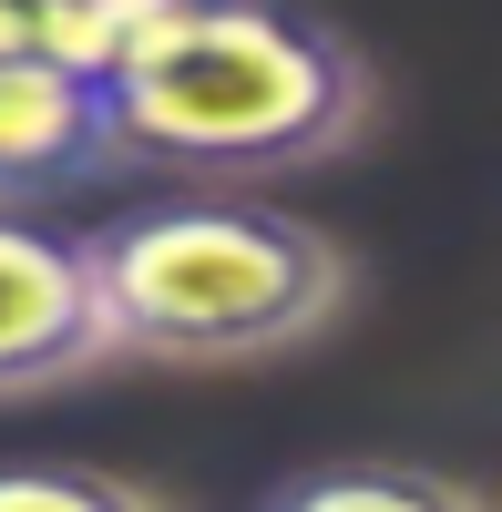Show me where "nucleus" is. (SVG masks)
<instances>
[{"label":"nucleus","instance_id":"1","mask_svg":"<svg viewBox=\"0 0 502 512\" xmlns=\"http://www.w3.org/2000/svg\"><path fill=\"white\" fill-rule=\"evenodd\" d=\"M113 164L175 185H277L369 134L380 82L287 0H154L93 72Z\"/></svg>","mask_w":502,"mask_h":512},{"label":"nucleus","instance_id":"2","mask_svg":"<svg viewBox=\"0 0 502 512\" xmlns=\"http://www.w3.org/2000/svg\"><path fill=\"white\" fill-rule=\"evenodd\" d=\"M82 256H93L113 359H154V369L287 359L308 338H328L359 297V267L339 236L246 185L144 195L82 236Z\"/></svg>","mask_w":502,"mask_h":512},{"label":"nucleus","instance_id":"3","mask_svg":"<svg viewBox=\"0 0 502 512\" xmlns=\"http://www.w3.org/2000/svg\"><path fill=\"white\" fill-rule=\"evenodd\" d=\"M103 359H113V328H103L82 236L31 216V205H0V400L72 390Z\"/></svg>","mask_w":502,"mask_h":512},{"label":"nucleus","instance_id":"4","mask_svg":"<svg viewBox=\"0 0 502 512\" xmlns=\"http://www.w3.org/2000/svg\"><path fill=\"white\" fill-rule=\"evenodd\" d=\"M103 175H113V134H103L93 72L0 52V205H41Z\"/></svg>","mask_w":502,"mask_h":512},{"label":"nucleus","instance_id":"5","mask_svg":"<svg viewBox=\"0 0 502 512\" xmlns=\"http://www.w3.org/2000/svg\"><path fill=\"white\" fill-rule=\"evenodd\" d=\"M267 502H287V512H441V502H482V492L451 472H421V461H339V472L267 482Z\"/></svg>","mask_w":502,"mask_h":512},{"label":"nucleus","instance_id":"6","mask_svg":"<svg viewBox=\"0 0 502 512\" xmlns=\"http://www.w3.org/2000/svg\"><path fill=\"white\" fill-rule=\"evenodd\" d=\"M144 11H154V0H0V52L103 72V62H113V41L134 31Z\"/></svg>","mask_w":502,"mask_h":512},{"label":"nucleus","instance_id":"7","mask_svg":"<svg viewBox=\"0 0 502 512\" xmlns=\"http://www.w3.org/2000/svg\"><path fill=\"white\" fill-rule=\"evenodd\" d=\"M113 502H154V482H123V472H52V461L0 472V512H113Z\"/></svg>","mask_w":502,"mask_h":512}]
</instances>
